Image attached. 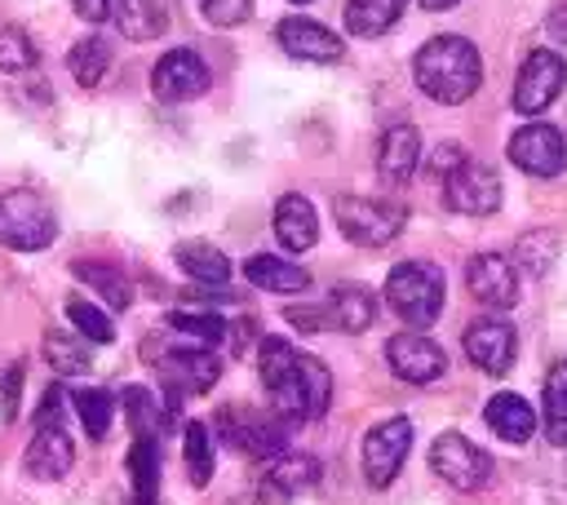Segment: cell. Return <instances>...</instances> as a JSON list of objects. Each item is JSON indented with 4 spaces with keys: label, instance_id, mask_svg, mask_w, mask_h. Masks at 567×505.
Here are the masks:
<instances>
[{
    "label": "cell",
    "instance_id": "cell-1",
    "mask_svg": "<svg viewBox=\"0 0 567 505\" xmlns=\"http://www.w3.org/2000/svg\"><path fill=\"white\" fill-rule=\"evenodd\" d=\"M412 75L425 97L456 106V102L474 97V89L483 84V58L465 35H434L416 49Z\"/></svg>",
    "mask_w": 567,
    "mask_h": 505
},
{
    "label": "cell",
    "instance_id": "cell-2",
    "mask_svg": "<svg viewBox=\"0 0 567 505\" xmlns=\"http://www.w3.org/2000/svg\"><path fill=\"white\" fill-rule=\"evenodd\" d=\"M443 270L434 261H399L385 275V306L408 323V328H430L443 315Z\"/></svg>",
    "mask_w": 567,
    "mask_h": 505
},
{
    "label": "cell",
    "instance_id": "cell-3",
    "mask_svg": "<svg viewBox=\"0 0 567 505\" xmlns=\"http://www.w3.org/2000/svg\"><path fill=\"white\" fill-rule=\"evenodd\" d=\"M58 239V217L44 195L13 186L0 195V244L13 252H40Z\"/></svg>",
    "mask_w": 567,
    "mask_h": 505
},
{
    "label": "cell",
    "instance_id": "cell-4",
    "mask_svg": "<svg viewBox=\"0 0 567 505\" xmlns=\"http://www.w3.org/2000/svg\"><path fill=\"white\" fill-rule=\"evenodd\" d=\"M337 226L350 244L363 248H381L390 239H399V230L408 226V208L390 204V199H372V195H337Z\"/></svg>",
    "mask_w": 567,
    "mask_h": 505
},
{
    "label": "cell",
    "instance_id": "cell-5",
    "mask_svg": "<svg viewBox=\"0 0 567 505\" xmlns=\"http://www.w3.org/2000/svg\"><path fill=\"white\" fill-rule=\"evenodd\" d=\"M328 399H332V372H328V363L315 359V354H301V350H297V368H292V377L270 394L275 412H279L288 425H297V421H315V416H323V412H328Z\"/></svg>",
    "mask_w": 567,
    "mask_h": 505
},
{
    "label": "cell",
    "instance_id": "cell-6",
    "mask_svg": "<svg viewBox=\"0 0 567 505\" xmlns=\"http://www.w3.org/2000/svg\"><path fill=\"white\" fill-rule=\"evenodd\" d=\"M213 430H217L235 452L257 456V461L279 456L284 443H288V421H284L279 412H257V408H239V403L221 408L217 421H213Z\"/></svg>",
    "mask_w": 567,
    "mask_h": 505
},
{
    "label": "cell",
    "instance_id": "cell-7",
    "mask_svg": "<svg viewBox=\"0 0 567 505\" xmlns=\"http://www.w3.org/2000/svg\"><path fill=\"white\" fill-rule=\"evenodd\" d=\"M430 470H434L447 487H456V492H478V487H487V478H492V456H487L478 443H470L465 434L447 430V434H439V439L430 443Z\"/></svg>",
    "mask_w": 567,
    "mask_h": 505
},
{
    "label": "cell",
    "instance_id": "cell-8",
    "mask_svg": "<svg viewBox=\"0 0 567 505\" xmlns=\"http://www.w3.org/2000/svg\"><path fill=\"white\" fill-rule=\"evenodd\" d=\"M408 447H412V421L408 416L377 421L363 434V478L372 487H390L408 461Z\"/></svg>",
    "mask_w": 567,
    "mask_h": 505
},
{
    "label": "cell",
    "instance_id": "cell-9",
    "mask_svg": "<svg viewBox=\"0 0 567 505\" xmlns=\"http://www.w3.org/2000/svg\"><path fill=\"white\" fill-rule=\"evenodd\" d=\"M563 84H567V62L554 49H532L514 80V111L540 115L563 93Z\"/></svg>",
    "mask_w": 567,
    "mask_h": 505
},
{
    "label": "cell",
    "instance_id": "cell-10",
    "mask_svg": "<svg viewBox=\"0 0 567 505\" xmlns=\"http://www.w3.org/2000/svg\"><path fill=\"white\" fill-rule=\"evenodd\" d=\"M385 363H390V372H394L399 381H408V385H430V381H439V377L447 372L443 346L430 341V337L416 332V328L394 332V337L385 341Z\"/></svg>",
    "mask_w": 567,
    "mask_h": 505
},
{
    "label": "cell",
    "instance_id": "cell-11",
    "mask_svg": "<svg viewBox=\"0 0 567 505\" xmlns=\"http://www.w3.org/2000/svg\"><path fill=\"white\" fill-rule=\"evenodd\" d=\"M443 199L452 213H465V217H487L501 208V177L487 168V164H474V159H461L447 177H443Z\"/></svg>",
    "mask_w": 567,
    "mask_h": 505
},
{
    "label": "cell",
    "instance_id": "cell-12",
    "mask_svg": "<svg viewBox=\"0 0 567 505\" xmlns=\"http://www.w3.org/2000/svg\"><path fill=\"white\" fill-rule=\"evenodd\" d=\"M213 71L195 49H168L151 71V93L159 102H190L208 89Z\"/></svg>",
    "mask_w": 567,
    "mask_h": 505
},
{
    "label": "cell",
    "instance_id": "cell-13",
    "mask_svg": "<svg viewBox=\"0 0 567 505\" xmlns=\"http://www.w3.org/2000/svg\"><path fill=\"white\" fill-rule=\"evenodd\" d=\"M465 354L478 372L487 377H505L514 368V354H518V337L514 328L501 319V315H483L465 328Z\"/></svg>",
    "mask_w": 567,
    "mask_h": 505
},
{
    "label": "cell",
    "instance_id": "cell-14",
    "mask_svg": "<svg viewBox=\"0 0 567 505\" xmlns=\"http://www.w3.org/2000/svg\"><path fill=\"white\" fill-rule=\"evenodd\" d=\"M509 159L532 173V177H558L563 164H567V142L554 124H523L514 137H509Z\"/></svg>",
    "mask_w": 567,
    "mask_h": 505
},
{
    "label": "cell",
    "instance_id": "cell-15",
    "mask_svg": "<svg viewBox=\"0 0 567 505\" xmlns=\"http://www.w3.org/2000/svg\"><path fill=\"white\" fill-rule=\"evenodd\" d=\"M159 372H164V381H168V412H173L177 399H182V390H186V394H204V390L217 385L221 359H217L208 346H190V350L164 354V359H159Z\"/></svg>",
    "mask_w": 567,
    "mask_h": 505
},
{
    "label": "cell",
    "instance_id": "cell-16",
    "mask_svg": "<svg viewBox=\"0 0 567 505\" xmlns=\"http://www.w3.org/2000/svg\"><path fill=\"white\" fill-rule=\"evenodd\" d=\"M465 284H470V297L483 301V306H492V310H509L518 301V266L505 252H478V257H470Z\"/></svg>",
    "mask_w": 567,
    "mask_h": 505
},
{
    "label": "cell",
    "instance_id": "cell-17",
    "mask_svg": "<svg viewBox=\"0 0 567 505\" xmlns=\"http://www.w3.org/2000/svg\"><path fill=\"white\" fill-rule=\"evenodd\" d=\"M275 40H279L284 53L297 58V62H337V58L346 53L341 35L328 31V27L315 22V18H284V22L275 27Z\"/></svg>",
    "mask_w": 567,
    "mask_h": 505
},
{
    "label": "cell",
    "instance_id": "cell-18",
    "mask_svg": "<svg viewBox=\"0 0 567 505\" xmlns=\"http://www.w3.org/2000/svg\"><path fill=\"white\" fill-rule=\"evenodd\" d=\"M319 483V461L306 452H279L270 456V470L261 478V501L266 505H288L297 492Z\"/></svg>",
    "mask_w": 567,
    "mask_h": 505
},
{
    "label": "cell",
    "instance_id": "cell-19",
    "mask_svg": "<svg viewBox=\"0 0 567 505\" xmlns=\"http://www.w3.org/2000/svg\"><path fill=\"white\" fill-rule=\"evenodd\" d=\"M275 239L288 248V252H306L319 244V213L310 208L306 195L288 190L275 199Z\"/></svg>",
    "mask_w": 567,
    "mask_h": 505
},
{
    "label": "cell",
    "instance_id": "cell-20",
    "mask_svg": "<svg viewBox=\"0 0 567 505\" xmlns=\"http://www.w3.org/2000/svg\"><path fill=\"white\" fill-rule=\"evenodd\" d=\"M421 164V133L412 124H394L381 133V146H377V173L390 182V186H403Z\"/></svg>",
    "mask_w": 567,
    "mask_h": 505
},
{
    "label": "cell",
    "instance_id": "cell-21",
    "mask_svg": "<svg viewBox=\"0 0 567 505\" xmlns=\"http://www.w3.org/2000/svg\"><path fill=\"white\" fill-rule=\"evenodd\" d=\"M71 461H75V447H71V434L66 430H35L31 443H27V452H22V470L31 478H44V483L62 478L71 470Z\"/></svg>",
    "mask_w": 567,
    "mask_h": 505
},
{
    "label": "cell",
    "instance_id": "cell-22",
    "mask_svg": "<svg viewBox=\"0 0 567 505\" xmlns=\"http://www.w3.org/2000/svg\"><path fill=\"white\" fill-rule=\"evenodd\" d=\"M483 421H487V430H492L496 439H505V443H527V439L536 434V412H532V403H527L523 394H509V390H501V394L487 399Z\"/></svg>",
    "mask_w": 567,
    "mask_h": 505
},
{
    "label": "cell",
    "instance_id": "cell-23",
    "mask_svg": "<svg viewBox=\"0 0 567 505\" xmlns=\"http://www.w3.org/2000/svg\"><path fill=\"white\" fill-rule=\"evenodd\" d=\"M244 279H248L252 288H261V292H279V297H288V292H306V288H310V270L297 266V261H284V257H275V252H257V257H248V261H244Z\"/></svg>",
    "mask_w": 567,
    "mask_h": 505
},
{
    "label": "cell",
    "instance_id": "cell-24",
    "mask_svg": "<svg viewBox=\"0 0 567 505\" xmlns=\"http://www.w3.org/2000/svg\"><path fill=\"white\" fill-rule=\"evenodd\" d=\"M323 315H328V328H337V332H363L377 319V297L359 284H341L323 301Z\"/></svg>",
    "mask_w": 567,
    "mask_h": 505
},
{
    "label": "cell",
    "instance_id": "cell-25",
    "mask_svg": "<svg viewBox=\"0 0 567 505\" xmlns=\"http://www.w3.org/2000/svg\"><path fill=\"white\" fill-rule=\"evenodd\" d=\"M173 261L195 279V284H208V288H226L230 279V261L221 248H213L208 239H182L173 248Z\"/></svg>",
    "mask_w": 567,
    "mask_h": 505
},
{
    "label": "cell",
    "instance_id": "cell-26",
    "mask_svg": "<svg viewBox=\"0 0 567 505\" xmlns=\"http://www.w3.org/2000/svg\"><path fill=\"white\" fill-rule=\"evenodd\" d=\"M111 18L128 40H155L168 27L164 0H111Z\"/></svg>",
    "mask_w": 567,
    "mask_h": 505
},
{
    "label": "cell",
    "instance_id": "cell-27",
    "mask_svg": "<svg viewBox=\"0 0 567 505\" xmlns=\"http://www.w3.org/2000/svg\"><path fill=\"white\" fill-rule=\"evenodd\" d=\"M128 478H133V505H155V492H159V447H155V439H146V434L133 439Z\"/></svg>",
    "mask_w": 567,
    "mask_h": 505
},
{
    "label": "cell",
    "instance_id": "cell-28",
    "mask_svg": "<svg viewBox=\"0 0 567 505\" xmlns=\"http://www.w3.org/2000/svg\"><path fill=\"white\" fill-rule=\"evenodd\" d=\"M408 0H346V27L354 35H385L403 18Z\"/></svg>",
    "mask_w": 567,
    "mask_h": 505
},
{
    "label": "cell",
    "instance_id": "cell-29",
    "mask_svg": "<svg viewBox=\"0 0 567 505\" xmlns=\"http://www.w3.org/2000/svg\"><path fill=\"white\" fill-rule=\"evenodd\" d=\"M540 425H545V439L554 447H567V359H558L545 377V416H540Z\"/></svg>",
    "mask_w": 567,
    "mask_h": 505
},
{
    "label": "cell",
    "instance_id": "cell-30",
    "mask_svg": "<svg viewBox=\"0 0 567 505\" xmlns=\"http://www.w3.org/2000/svg\"><path fill=\"white\" fill-rule=\"evenodd\" d=\"M66 66H71L75 84L97 89V84L106 80V66H111V44H106L102 35H84V40H75V44H71Z\"/></svg>",
    "mask_w": 567,
    "mask_h": 505
},
{
    "label": "cell",
    "instance_id": "cell-31",
    "mask_svg": "<svg viewBox=\"0 0 567 505\" xmlns=\"http://www.w3.org/2000/svg\"><path fill=\"white\" fill-rule=\"evenodd\" d=\"M164 323H168V332L190 337L195 346H208V350L226 341V319L217 310H173Z\"/></svg>",
    "mask_w": 567,
    "mask_h": 505
},
{
    "label": "cell",
    "instance_id": "cell-32",
    "mask_svg": "<svg viewBox=\"0 0 567 505\" xmlns=\"http://www.w3.org/2000/svg\"><path fill=\"white\" fill-rule=\"evenodd\" d=\"M297 368V350L284 341V337H261V350H257V372H261V385L266 394H275Z\"/></svg>",
    "mask_w": 567,
    "mask_h": 505
},
{
    "label": "cell",
    "instance_id": "cell-33",
    "mask_svg": "<svg viewBox=\"0 0 567 505\" xmlns=\"http://www.w3.org/2000/svg\"><path fill=\"white\" fill-rule=\"evenodd\" d=\"M71 403H75V416L84 421V434H89V439H106L111 416H115V399H111L106 390L80 385V390H71Z\"/></svg>",
    "mask_w": 567,
    "mask_h": 505
},
{
    "label": "cell",
    "instance_id": "cell-34",
    "mask_svg": "<svg viewBox=\"0 0 567 505\" xmlns=\"http://www.w3.org/2000/svg\"><path fill=\"white\" fill-rule=\"evenodd\" d=\"M75 279H84L93 292H102L111 310H124V306H128V297H133V292H128V284H124V275H120L115 266H106V261H89V257H84V261H75Z\"/></svg>",
    "mask_w": 567,
    "mask_h": 505
},
{
    "label": "cell",
    "instance_id": "cell-35",
    "mask_svg": "<svg viewBox=\"0 0 567 505\" xmlns=\"http://www.w3.org/2000/svg\"><path fill=\"white\" fill-rule=\"evenodd\" d=\"M66 319H71V328H75L84 341H93V346H111V341H115L111 315H106L102 306L84 301V297H66Z\"/></svg>",
    "mask_w": 567,
    "mask_h": 505
},
{
    "label": "cell",
    "instance_id": "cell-36",
    "mask_svg": "<svg viewBox=\"0 0 567 505\" xmlns=\"http://www.w3.org/2000/svg\"><path fill=\"white\" fill-rule=\"evenodd\" d=\"M44 359H49V368L58 377H84L93 368L89 350L75 337H66V332H44Z\"/></svg>",
    "mask_w": 567,
    "mask_h": 505
},
{
    "label": "cell",
    "instance_id": "cell-37",
    "mask_svg": "<svg viewBox=\"0 0 567 505\" xmlns=\"http://www.w3.org/2000/svg\"><path fill=\"white\" fill-rule=\"evenodd\" d=\"M124 412H128V421H133V434H146V439H155L159 425L168 421V408H159L146 385H128V390H124Z\"/></svg>",
    "mask_w": 567,
    "mask_h": 505
},
{
    "label": "cell",
    "instance_id": "cell-38",
    "mask_svg": "<svg viewBox=\"0 0 567 505\" xmlns=\"http://www.w3.org/2000/svg\"><path fill=\"white\" fill-rule=\"evenodd\" d=\"M186 474L195 487H204L213 478V430L204 421H186Z\"/></svg>",
    "mask_w": 567,
    "mask_h": 505
},
{
    "label": "cell",
    "instance_id": "cell-39",
    "mask_svg": "<svg viewBox=\"0 0 567 505\" xmlns=\"http://www.w3.org/2000/svg\"><path fill=\"white\" fill-rule=\"evenodd\" d=\"M35 58L40 53H35V44H31V35L22 27H0V71H9V75L31 71Z\"/></svg>",
    "mask_w": 567,
    "mask_h": 505
},
{
    "label": "cell",
    "instance_id": "cell-40",
    "mask_svg": "<svg viewBox=\"0 0 567 505\" xmlns=\"http://www.w3.org/2000/svg\"><path fill=\"white\" fill-rule=\"evenodd\" d=\"M199 13L213 27H239L252 13V0H199Z\"/></svg>",
    "mask_w": 567,
    "mask_h": 505
},
{
    "label": "cell",
    "instance_id": "cell-41",
    "mask_svg": "<svg viewBox=\"0 0 567 505\" xmlns=\"http://www.w3.org/2000/svg\"><path fill=\"white\" fill-rule=\"evenodd\" d=\"M62 385H49L40 408H35V430H62Z\"/></svg>",
    "mask_w": 567,
    "mask_h": 505
},
{
    "label": "cell",
    "instance_id": "cell-42",
    "mask_svg": "<svg viewBox=\"0 0 567 505\" xmlns=\"http://www.w3.org/2000/svg\"><path fill=\"white\" fill-rule=\"evenodd\" d=\"M22 359H13L9 368H4V421H13L18 416V394H22Z\"/></svg>",
    "mask_w": 567,
    "mask_h": 505
},
{
    "label": "cell",
    "instance_id": "cell-43",
    "mask_svg": "<svg viewBox=\"0 0 567 505\" xmlns=\"http://www.w3.org/2000/svg\"><path fill=\"white\" fill-rule=\"evenodd\" d=\"M252 337H257V323H252V319H239L235 328H226V341H230V350H235V354H244Z\"/></svg>",
    "mask_w": 567,
    "mask_h": 505
},
{
    "label": "cell",
    "instance_id": "cell-44",
    "mask_svg": "<svg viewBox=\"0 0 567 505\" xmlns=\"http://www.w3.org/2000/svg\"><path fill=\"white\" fill-rule=\"evenodd\" d=\"M545 31L554 44H567V4H554L549 18H545Z\"/></svg>",
    "mask_w": 567,
    "mask_h": 505
},
{
    "label": "cell",
    "instance_id": "cell-45",
    "mask_svg": "<svg viewBox=\"0 0 567 505\" xmlns=\"http://www.w3.org/2000/svg\"><path fill=\"white\" fill-rule=\"evenodd\" d=\"M71 9L84 18V22H102L111 13V0H71Z\"/></svg>",
    "mask_w": 567,
    "mask_h": 505
},
{
    "label": "cell",
    "instance_id": "cell-46",
    "mask_svg": "<svg viewBox=\"0 0 567 505\" xmlns=\"http://www.w3.org/2000/svg\"><path fill=\"white\" fill-rule=\"evenodd\" d=\"M452 4H461V0H421V9H430V13H443V9H452Z\"/></svg>",
    "mask_w": 567,
    "mask_h": 505
},
{
    "label": "cell",
    "instance_id": "cell-47",
    "mask_svg": "<svg viewBox=\"0 0 567 505\" xmlns=\"http://www.w3.org/2000/svg\"><path fill=\"white\" fill-rule=\"evenodd\" d=\"M230 505H248V501H230Z\"/></svg>",
    "mask_w": 567,
    "mask_h": 505
},
{
    "label": "cell",
    "instance_id": "cell-48",
    "mask_svg": "<svg viewBox=\"0 0 567 505\" xmlns=\"http://www.w3.org/2000/svg\"><path fill=\"white\" fill-rule=\"evenodd\" d=\"M292 4H306V0H292Z\"/></svg>",
    "mask_w": 567,
    "mask_h": 505
}]
</instances>
